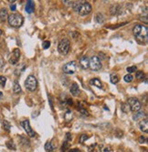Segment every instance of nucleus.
I'll return each mask as SVG.
<instances>
[{"instance_id": "1", "label": "nucleus", "mask_w": 148, "mask_h": 152, "mask_svg": "<svg viewBox=\"0 0 148 152\" xmlns=\"http://www.w3.org/2000/svg\"><path fill=\"white\" fill-rule=\"evenodd\" d=\"M72 8L75 12H77L80 15H88L92 8L89 2L84 1V0H79V1H75L72 3Z\"/></svg>"}, {"instance_id": "2", "label": "nucleus", "mask_w": 148, "mask_h": 152, "mask_svg": "<svg viewBox=\"0 0 148 152\" xmlns=\"http://www.w3.org/2000/svg\"><path fill=\"white\" fill-rule=\"evenodd\" d=\"M133 32L136 38V41L139 44H141V45L146 44L147 39H148V28L146 26L136 25V26H135Z\"/></svg>"}, {"instance_id": "3", "label": "nucleus", "mask_w": 148, "mask_h": 152, "mask_svg": "<svg viewBox=\"0 0 148 152\" xmlns=\"http://www.w3.org/2000/svg\"><path fill=\"white\" fill-rule=\"evenodd\" d=\"M7 20H8V23L9 25L12 27H20L23 23H24V18L20 15V14H17V13H14V14H11L8 15V18H7Z\"/></svg>"}, {"instance_id": "4", "label": "nucleus", "mask_w": 148, "mask_h": 152, "mask_svg": "<svg viewBox=\"0 0 148 152\" xmlns=\"http://www.w3.org/2000/svg\"><path fill=\"white\" fill-rule=\"evenodd\" d=\"M69 47H71V42L68 38H62L59 43L58 50L59 54L61 55H67L69 51Z\"/></svg>"}, {"instance_id": "5", "label": "nucleus", "mask_w": 148, "mask_h": 152, "mask_svg": "<svg viewBox=\"0 0 148 152\" xmlns=\"http://www.w3.org/2000/svg\"><path fill=\"white\" fill-rule=\"evenodd\" d=\"M25 87L28 91H34L36 90L37 87H38V81L34 76L30 75L27 77L26 81H25Z\"/></svg>"}, {"instance_id": "6", "label": "nucleus", "mask_w": 148, "mask_h": 152, "mask_svg": "<svg viewBox=\"0 0 148 152\" xmlns=\"http://www.w3.org/2000/svg\"><path fill=\"white\" fill-rule=\"evenodd\" d=\"M103 67L102 61H101L100 58L97 56H94L90 59V66L89 68H91L92 71H99Z\"/></svg>"}, {"instance_id": "7", "label": "nucleus", "mask_w": 148, "mask_h": 152, "mask_svg": "<svg viewBox=\"0 0 148 152\" xmlns=\"http://www.w3.org/2000/svg\"><path fill=\"white\" fill-rule=\"evenodd\" d=\"M128 106L130 107V110H132L133 112H137L141 109L142 108V104L137 99L135 98H131L128 99Z\"/></svg>"}, {"instance_id": "8", "label": "nucleus", "mask_w": 148, "mask_h": 152, "mask_svg": "<svg viewBox=\"0 0 148 152\" xmlns=\"http://www.w3.org/2000/svg\"><path fill=\"white\" fill-rule=\"evenodd\" d=\"M76 69H77V64L75 61L68 62L63 66V68H62V70H63L64 73L68 74V75H72V74L75 73Z\"/></svg>"}, {"instance_id": "9", "label": "nucleus", "mask_w": 148, "mask_h": 152, "mask_svg": "<svg viewBox=\"0 0 148 152\" xmlns=\"http://www.w3.org/2000/svg\"><path fill=\"white\" fill-rule=\"evenodd\" d=\"M21 125H22V127H24V129H25V131L27 132V134L29 136L30 138H34L35 137V132H34V130L31 129V127H30V124H29V121L28 120V119H26V120H23V121H21Z\"/></svg>"}, {"instance_id": "10", "label": "nucleus", "mask_w": 148, "mask_h": 152, "mask_svg": "<svg viewBox=\"0 0 148 152\" xmlns=\"http://www.w3.org/2000/svg\"><path fill=\"white\" fill-rule=\"evenodd\" d=\"M19 58H20V50L18 49H15L9 58V63L11 65H16L19 61Z\"/></svg>"}, {"instance_id": "11", "label": "nucleus", "mask_w": 148, "mask_h": 152, "mask_svg": "<svg viewBox=\"0 0 148 152\" xmlns=\"http://www.w3.org/2000/svg\"><path fill=\"white\" fill-rule=\"evenodd\" d=\"M144 118H146V114H145V112L144 111H137L135 112V113L134 114L133 116V119L135 121H140V120H142V119H144Z\"/></svg>"}, {"instance_id": "12", "label": "nucleus", "mask_w": 148, "mask_h": 152, "mask_svg": "<svg viewBox=\"0 0 148 152\" xmlns=\"http://www.w3.org/2000/svg\"><path fill=\"white\" fill-rule=\"evenodd\" d=\"M80 65L83 69H88L90 66V59L86 57V56H83L80 60Z\"/></svg>"}, {"instance_id": "13", "label": "nucleus", "mask_w": 148, "mask_h": 152, "mask_svg": "<svg viewBox=\"0 0 148 152\" xmlns=\"http://www.w3.org/2000/svg\"><path fill=\"white\" fill-rule=\"evenodd\" d=\"M139 127H140V129H141V131H143L144 133H147L148 132V121H147L146 118L144 119H142V120H140Z\"/></svg>"}, {"instance_id": "14", "label": "nucleus", "mask_w": 148, "mask_h": 152, "mask_svg": "<svg viewBox=\"0 0 148 152\" xmlns=\"http://www.w3.org/2000/svg\"><path fill=\"white\" fill-rule=\"evenodd\" d=\"M25 9L26 11L30 14V13H32L35 9V3L33 0H28V2L26 4V7H25Z\"/></svg>"}, {"instance_id": "15", "label": "nucleus", "mask_w": 148, "mask_h": 152, "mask_svg": "<svg viewBox=\"0 0 148 152\" xmlns=\"http://www.w3.org/2000/svg\"><path fill=\"white\" fill-rule=\"evenodd\" d=\"M69 90H71L72 95L74 96V97H77V96L80 95V87H79V86H78V84H76V83H73L72 85Z\"/></svg>"}, {"instance_id": "16", "label": "nucleus", "mask_w": 148, "mask_h": 152, "mask_svg": "<svg viewBox=\"0 0 148 152\" xmlns=\"http://www.w3.org/2000/svg\"><path fill=\"white\" fill-rule=\"evenodd\" d=\"M7 18H8V14H7V10L6 8H2L0 10V20L2 22H5Z\"/></svg>"}, {"instance_id": "17", "label": "nucleus", "mask_w": 148, "mask_h": 152, "mask_svg": "<svg viewBox=\"0 0 148 152\" xmlns=\"http://www.w3.org/2000/svg\"><path fill=\"white\" fill-rule=\"evenodd\" d=\"M45 149L47 152H52L54 149H55V146H53L52 142H47L45 144Z\"/></svg>"}, {"instance_id": "18", "label": "nucleus", "mask_w": 148, "mask_h": 152, "mask_svg": "<svg viewBox=\"0 0 148 152\" xmlns=\"http://www.w3.org/2000/svg\"><path fill=\"white\" fill-rule=\"evenodd\" d=\"M90 83H91V85L95 86L97 87H102V82H101L100 79H98V78H93V79H91V80L90 81Z\"/></svg>"}, {"instance_id": "19", "label": "nucleus", "mask_w": 148, "mask_h": 152, "mask_svg": "<svg viewBox=\"0 0 148 152\" xmlns=\"http://www.w3.org/2000/svg\"><path fill=\"white\" fill-rule=\"evenodd\" d=\"M73 118V114H72V112L71 110H67V112L64 114V118H65V120L66 121H71L72 119Z\"/></svg>"}, {"instance_id": "20", "label": "nucleus", "mask_w": 148, "mask_h": 152, "mask_svg": "<svg viewBox=\"0 0 148 152\" xmlns=\"http://www.w3.org/2000/svg\"><path fill=\"white\" fill-rule=\"evenodd\" d=\"M13 91H14V93H16V94H18V93L21 92V87H20L19 84L18 83V81H15V83H14Z\"/></svg>"}, {"instance_id": "21", "label": "nucleus", "mask_w": 148, "mask_h": 152, "mask_svg": "<svg viewBox=\"0 0 148 152\" xmlns=\"http://www.w3.org/2000/svg\"><path fill=\"white\" fill-rule=\"evenodd\" d=\"M121 108H122V110L124 112V113H128L129 110H130V107L128 106L127 103H123L121 105Z\"/></svg>"}, {"instance_id": "22", "label": "nucleus", "mask_w": 148, "mask_h": 152, "mask_svg": "<svg viewBox=\"0 0 148 152\" xmlns=\"http://www.w3.org/2000/svg\"><path fill=\"white\" fill-rule=\"evenodd\" d=\"M110 79H111V82H112L113 84H116V83H118V82H119V77H118L117 75H115V74L111 75Z\"/></svg>"}, {"instance_id": "23", "label": "nucleus", "mask_w": 148, "mask_h": 152, "mask_svg": "<svg viewBox=\"0 0 148 152\" xmlns=\"http://www.w3.org/2000/svg\"><path fill=\"white\" fill-rule=\"evenodd\" d=\"M123 79H124V81H125V82L129 83V82H132V81H133V79H134V77L132 76L131 74H127V75H125V76H124Z\"/></svg>"}, {"instance_id": "24", "label": "nucleus", "mask_w": 148, "mask_h": 152, "mask_svg": "<svg viewBox=\"0 0 148 152\" xmlns=\"http://www.w3.org/2000/svg\"><path fill=\"white\" fill-rule=\"evenodd\" d=\"M95 18H96V21H97L98 23H101V24H102V23L104 21V19H103V15L102 14H100V13H98V14L96 15Z\"/></svg>"}, {"instance_id": "25", "label": "nucleus", "mask_w": 148, "mask_h": 152, "mask_svg": "<svg viewBox=\"0 0 148 152\" xmlns=\"http://www.w3.org/2000/svg\"><path fill=\"white\" fill-rule=\"evenodd\" d=\"M135 72H136V75H135L136 78H138V79H144V72H142V71H135Z\"/></svg>"}, {"instance_id": "26", "label": "nucleus", "mask_w": 148, "mask_h": 152, "mask_svg": "<svg viewBox=\"0 0 148 152\" xmlns=\"http://www.w3.org/2000/svg\"><path fill=\"white\" fill-rule=\"evenodd\" d=\"M69 142H68V141H65V142L63 143V145H62V147H61V151H62V152H65V151L69 148Z\"/></svg>"}, {"instance_id": "27", "label": "nucleus", "mask_w": 148, "mask_h": 152, "mask_svg": "<svg viewBox=\"0 0 148 152\" xmlns=\"http://www.w3.org/2000/svg\"><path fill=\"white\" fill-rule=\"evenodd\" d=\"M136 67H135V66H133V67H128L127 68H126V70H127V72L129 74H131V73H133V72H135L136 71Z\"/></svg>"}, {"instance_id": "28", "label": "nucleus", "mask_w": 148, "mask_h": 152, "mask_svg": "<svg viewBox=\"0 0 148 152\" xmlns=\"http://www.w3.org/2000/svg\"><path fill=\"white\" fill-rule=\"evenodd\" d=\"M3 126H4V129H6V130H9L10 129V125H9V123L7 122L6 120H4L3 121Z\"/></svg>"}, {"instance_id": "29", "label": "nucleus", "mask_w": 148, "mask_h": 152, "mask_svg": "<svg viewBox=\"0 0 148 152\" xmlns=\"http://www.w3.org/2000/svg\"><path fill=\"white\" fill-rule=\"evenodd\" d=\"M42 46H43L44 49H49V47L50 46V41H44L43 44H42Z\"/></svg>"}, {"instance_id": "30", "label": "nucleus", "mask_w": 148, "mask_h": 152, "mask_svg": "<svg viewBox=\"0 0 148 152\" xmlns=\"http://www.w3.org/2000/svg\"><path fill=\"white\" fill-rule=\"evenodd\" d=\"M6 82V77L4 76H0V84L2 86H5Z\"/></svg>"}, {"instance_id": "31", "label": "nucleus", "mask_w": 148, "mask_h": 152, "mask_svg": "<svg viewBox=\"0 0 148 152\" xmlns=\"http://www.w3.org/2000/svg\"><path fill=\"white\" fill-rule=\"evenodd\" d=\"M87 139H88V136H87V135H84V134H83V135H81V136L80 142H81V143H83V142H84L85 140H87Z\"/></svg>"}, {"instance_id": "32", "label": "nucleus", "mask_w": 148, "mask_h": 152, "mask_svg": "<svg viewBox=\"0 0 148 152\" xmlns=\"http://www.w3.org/2000/svg\"><path fill=\"white\" fill-rule=\"evenodd\" d=\"M140 20L144 22L145 24H147V15H145L144 17V15H141V17H140Z\"/></svg>"}, {"instance_id": "33", "label": "nucleus", "mask_w": 148, "mask_h": 152, "mask_svg": "<svg viewBox=\"0 0 148 152\" xmlns=\"http://www.w3.org/2000/svg\"><path fill=\"white\" fill-rule=\"evenodd\" d=\"M79 110H80V112H81V114H83V115H88V113H87V110L82 109V108H79Z\"/></svg>"}, {"instance_id": "34", "label": "nucleus", "mask_w": 148, "mask_h": 152, "mask_svg": "<svg viewBox=\"0 0 148 152\" xmlns=\"http://www.w3.org/2000/svg\"><path fill=\"white\" fill-rule=\"evenodd\" d=\"M3 66H4V60L2 58H0V68H3Z\"/></svg>"}, {"instance_id": "35", "label": "nucleus", "mask_w": 148, "mask_h": 152, "mask_svg": "<svg viewBox=\"0 0 148 152\" xmlns=\"http://www.w3.org/2000/svg\"><path fill=\"white\" fill-rule=\"evenodd\" d=\"M66 137H67V140H66V141L72 140V136H71V134H69V133H68V134H67Z\"/></svg>"}, {"instance_id": "36", "label": "nucleus", "mask_w": 148, "mask_h": 152, "mask_svg": "<svg viewBox=\"0 0 148 152\" xmlns=\"http://www.w3.org/2000/svg\"><path fill=\"white\" fill-rule=\"evenodd\" d=\"M10 9H11L12 11H15V10H16V5H15V4H12V5L10 6Z\"/></svg>"}, {"instance_id": "37", "label": "nucleus", "mask_w": 148, "mask_h": 152, "mask_svg": "<svg viewBox=\"0 0 148 152\" xmlns=\"http://www.w3.org/2000/svg\"><path fill=\"white\" fill-rule=\"evenodd\" d=\"M69 152H80V150L77 148H73V149H71Z\"/></svg>"}, {"instance_id": "38", "label": "nucleus", "mask_w": 148, "mask_h": 152, "mask_svg": "<svg viewBox=\"0 0 148 152\" xmlns=\"http://www.w3.org/2000/svg\"><path fill=\"white\" fill-rule=\"evenodd\" d=\"M144 141H145V139H144V137L140 138V143H144Z\"/></svg>"}, {"instance_id": "39", "label": "nucleus", "mask_w": 148, "mask_h": 152, "mask_svg": "<svg viewBox=\"0 0 148 152\" xmlns=\"http://www.w3.org/2000/svg\"><path fill=\"white\" fill-rule=\"evenodd\" d=\"M16 1V0H8V2H10V3H14Z\"/></svg>"}, {"instance_id": "40", "label": "nucleus", "mask_w": 148, "mask_h": 152, "mask_svg": "<svg viewBox=\"0 0 148 152\" xmlns=\"http://www.w3.org/2000/svg\"><path fill=\"white\" fill-rule=\"evenodd\" d=\"M2 33H3V32H2V30H1V29H0V36H1V35H2Z\"/></svg>"}, {"instance_id": "41", "label": "nucleus", "mask_w": 148, "mask_h": 152, "mask_svg": "<svg viewBox=\"0 0 148 152\" xmlns=\"http://www.w3.org/2000/svg\"><path fill=\"white\" fill-rule=\"evenodd\" d=\"M3 96V94H2V92H0V97H2Z\"/></svg>"}]
</instances>
